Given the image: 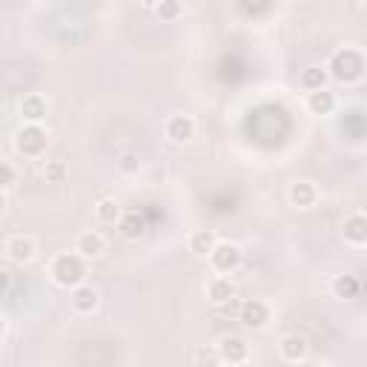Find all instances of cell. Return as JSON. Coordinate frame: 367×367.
I'll return each mask as SVG.
<instances>
[{
    "mask_svg": "<svg viewBox=\"0 0 367 367\" xmlns=\"http://www.w3.org/2000/svg\"><path fill=\"white\" fill-rule=\"evenodd\" d=\"M330 72L336 81L342 84H356L359 78L364 75V58L356 52V49H342L333 55L330 60Z\"/></svg>",
    "mask_w": 367,
    "mask_h": 367,
    "instance_id": "6da1fadb",
    "label": "cell"
},
{
    "mask_svg": "<svg viewBox=\"0 0 367 367\" xmlns=\"http://www.w3.org/2000/svg\"><path fill=\"white\" fill-rule=\"evenodd\" d=\"M52 276L60 287H78L84 281L86 270H84V261L78 255H58L55 264H52Z\"/></svg>",
    "mask_w": 367,
    "mask_h": 367,
    "instance_id": "7a4b0ae2",
    "label": "cell"
},
{
    "mask_svg": "<svg viewBox=\"0 0 367 367\" xmlns=\"http://www.w3.org/2000/svg\"><path fill=\"white\" fill-rule=\"evenodd\" d=\"M213 259V267L218 270V273H233V270H238V264H241V250H238L235 244H215V250L210 252Z\"/></svg>",
    "mask_w": 367,
    "mask_h": 367,
    "instance_id": "3957f363",
    "label": "cell"
},
{
    "mask_svg": "<svg viewBox=\"0 0 367 367\" xmlns=\"http://www.w3.org/2000/svg\"><path fill=\"white\" fill-rule=\"evenodd\" d=\"M18 150H21L23 155H40V152L46 150V132L40 130L38 123L23 126L21 135H18Z\"/></svg>",
    "mask_w": 367,
    "mask_h": 367,
    "instance_id": "277c9868",
    "label": "cell"
},
{
    "mask_svg": "<svg viewBox=\"0 0 367 367\" xmlns=\"http://www.w3.org/2000/svg\"><path fill=\"white\" fill-rule=\"evenodd\" d=\"M267 316H270V313H267V305H264V301H259V298L244 301L241 310H238V318H241L247 327H264Z\"/></svg>",
    "mask_w": 367,
    "mask_h": 367,
    "instance_id": "5b68a950",
    "label": "cell"
},
{
    "mask_svg": "<svg viewBox=\"0 0 367 367\" xmlns=\"http://www.w3.org/2000/svg\"><path fill=\"white\" fill-rule=\"evenodd\" d=\"M193 132H196V126L187 115H172L167 121V138L175 141V143H187L189 138H193Z\"/></svg>",
    "mask_w": 367,
    "mask_h": 367,
    "instance_id": "8992f818",
    "label": "cell"
},
{
    "mask_svg": "<svg viewBox=\"0 0 367 367\" xmlns=\"http://www.w3.org/2000/svg\"><path fill=\"white\" fill-rule=\"evenodd\" d=\"M72 307L78 313H92L95 307H98V290H95V287H86V284L72 287Z\"/></svg>",
    "mask_w": 367,
    "mask_h": 367,
    "instance_id": "52a82bcc",
    "label": "cell"
},
{
    "mask_svg": "<svg viewBox=\"0 0 367 367\" xmlns=\"http://www.w3.org/2000/svg\"><path fill=\"white\" fill-rule=\"evenodd\" d=\"M307 356V339L305 336H284L281 339V359L284 362H301Z\"/></svg>",
    "mask_w": 367,
    "mask_h": 367,
    "instance_id": "ba28073f",
    "label": "cell"
},
{
    "mask_svg": "<svg viewBox=\"0 0 367 367\" xmlns=\"http://www.w3.org/2000/svg\"><path fill=\"white\" fill-rule=\"evenodd\" d=\"M344 238L350 244H367V215H350L344 221Z\"/></svg>",
    "mask_w": 367,
    "mask_h": 367,
    "instance_id": "9c48e42d",
    "label": "cell"
},
{
    "mask_svg": "<svg viewBox=\"0 0 367 367\" xmlns=\"http://www.w3.org/2000/svg\"><path fill=\"white\" fill-rule=\"evenodd\" d=\"M6 252H9L12 261H29L32 255H35V241H32V238H23V235H14L6 244Z\"/></svg>",
    "mask_w": 367,
    "mask_h": 367,
    "instance_id": "30bf717a",
    "label": "cell"
},
{
    "mask_svg": "<svg viewBox=\"0 0 367 367\" xmlns=\"http://www.w3.org/2000/svg\"><path fill=\"white\" fill-rule=\"evenodd\" d=\"M218 356L224 359V362H233V364H238V362H244V359H247V344H244L241 339L230 336V339H224V342H221V347H218Z\"/></svg>",
    "mask_w": 367,
    "mask_h": 367,
    "instance_id": "8fae6325",
    "label": "cell"
},
{
    "mask_svg": "<svg viewBox=\"0 0 367 367\" xmlns=\"http://www.w3.org/2000/svg\"><path fill=\"white\" fill-rule=\"evenodd\" d=\"M21 115L29 123H38L46 115V101L40 98V95H26V98L21 101Z\"/></svg>",
    "mask_w": 367,
    "mask_h": 367,
    "instance_id": "7c38bea8",
    "label": "cell"
},
{
    "mask_svg": "<svg viewBox=\"0 0 367 367\" xmlns=\"http://www.w3.org/2000/svg\"><path fill=\"white\" fill-rule=\"evenodd\" d=\"M78 252H81L84 259H98L104 252V238L98 233H84L78 238Z\"/></svg>",
    "mask_w": 367,
    "mask_h": 367,
    "instance_id": "4fadbf2b",
    "label": "cell"
},
{
    "mask_svg": "<svg viewBox=\"0 0 367 367\" xmlns=\"http://www.w3.org/2000/svg\"><path fill=\"white\" fill-rule=\"evenodd\" d=\"M290 201H293L296 206H301V210H307V206H313V201H316V187L307 184V181L293 184V187H290Z\"/></svg>",
    "mask_w": 367,
    "mask_h": 367,
    "instance_id": "5bb4252c",
    "label": "cell"
},
{
    "mask_svg": "<svg viewBox=\"0 0 367 367\" xmlns=\"http://www.w3.org/2000/svg\"><path fill=\"white\" fill-rule=\"evenodd\" d=\"M307 106H310V113H316V115H327L330 109L336 106V98H333V92L316 89V92H310V98H307Z\"/></svg>",
    "mask_w": 367,
    "mask_h": 367,
    "instance_id": "9a60e30c",
    "label": "cell"
},
{
    "mask_svg": "<svg viewBox=\"0 0 367 367\" xmlns=\"http://www.w3.org/2000/svg\"><path fill=\"white\" fill-rule=\"evenodd\" d=\"M210 298L215 305H227L230 298H235V287L230 284V279H215L210 284Z\"/></svg>",
    "mask_w": 367,
    "mask_h": 367,
    "instance_id": "2e32d148",
    "label": "cell"
},
{
    "mask_svg": "<svg viewBox=\"0 0 367 367\" xmlns=\"http://www.w3.org/2000/svg\"><path fill=\"white\" fill-rule=\"evenodd\" d=\"M189 250H193L196 255H206L215 250V235L210 230H198L193 238H189Z\"/></svg>",
    "mask_w": 367,
    "mask_h": 367,
    "instance_id": "e0dca14e",
    "label": "cell"
},
{
    "mask_svg": "<svg viewBox=\"0 0 367 367\" xmlns=\"http://www.w3.org/2000/svg\"><path fill=\"white\" fill-rule=\"evenodd\" d=\"M121 235L123 238H130V241H135V238L143 235V221L138 213H130V215H123L121 218Z\"/></svg>",
    "mask_w": 367,
    "mask_h": 367,
    "instance_id": "ac0fdd59",
    "label": "cell"
},
{
    "mask_svg": "<svg viewBox=\"0 0 367 367\" xmlns=\"http://www.w3.org/2000/svg\"><path fill=\"white\" fill-rule=\"evenodd\" d=\"M333 290H336L339 298H356L359 290H362V284H359L353 276H339L336 284H333Z\"/></svg>",
    "mask_w": 367,
    "mask_h": 367,
    "instance_id": "d6986e66",
    "label": "cell"
},
{
    "mask_svg": "<svg viewBox=\"0 0 367 367\" xmlns=\"http://www.w3.org/2000/svg\"><path fill=\"white\" fill-rule=\"evenodd\" d=\"M301 86L316 92V89H324V69H307L301 75Z\"/></svg>",
    "mask_w": 367,
    "mask_h": 367,
    "instance_id": "ffe728a7",
    "label": "cell"
},
{
    "mask_svg": "<svg viewBox=\"0 0 367 367\" xmlns=\"http://www.w3.org/2000/svg\"><path fill=\"white\" fill-rule=\"evenodd\" d=\"M155 12H158V18L161 21H175L181 14V3L178 0H161V3L155 6Z\"/></svg>",
    "mask_w": 367,
    "mask_h": 367,
    "instance_id": "44dd1931",
    "label": "cell"
},
{
    "mask_svg": "<svg viewBox=\"0 0 367 367\" xmlns=\"http://www.w3.org/2000/svg\"><path fill=\"white\" fill-rule=\"evenodd\" d=\"M118 215H121V210H118V204L115 201H101L98 204V218L104 221V224H115V221H118Z\"/></svg>",
    "mask_w": 367,
    "mask_h": 367,
    "instance_id": "7402d4cb",
    "label": "cell"
},
{
    "mask_svg": "<svg viewBox=\"0 0 367 367\" xmlns=\"http://www.w3.org/2000/svg\"><path fill=\"white\" fill-rule=\"evenodd\" d=\"M63 175H67V169H63V164H46V181H60Z\"/></svg>",
    "mask_w": 367,
    "mask_h": 367,
    "instance_id": "603a6c76",
    "label": "cell"
},
{
    "mask_svg": "<svg viewBox=\"0 0 367 367\" xmlns=\"http://www.w3.org/2000/svg\"><path fill=\"white\" fill-rule=\"evenodd\" d=\"M121 169H123V172L138 169V158H135V155H123V158H121Z\"/></svg>",
    "mask_w": 367,
    "mask_h": 367,
    "instance_id": "cb8c5ba5",
    "label": "cell"
},
{
    "mask_svg": "<svg viewBox=\"0 0 367 367\" xmlns=\"http://www.w3.org/2000/svg\"><path fill=\"white\" fill-rule=\"evenodd\" d=\"M12 181H14V169H12V164L6 161V164H3V187L9 189V187H12Z\"/></svg>",
    "mask_w": 367,
    "mask_h": 367,
    "instance_id": "d4e9b609",
    "label": "cell"
},
{
    "mask_svg": "<svg viewBox=\"0 0 367 367\" xmlns=\"http://www.w3.org/2000/svg\"><path fill=\"white\" fill-rule=\"evenodd\" d=\"M218 359H221V356H210L206 350H201V353H198V362H213V364H215Z\"/></svg>",
    "mask_w": 367,
    "mask_h": 367,
    "instance_id": "484cf974",
    "label": "cell"
},
{
    "mask_svg": "<svg viewBox=\"0 0 367 367\" xmlns=\"http://www.w3.org/2000/svg\"><path fill=\"white\" fill-rule=\"evenodd\" d=\"M141 3H143V6H158L161 0H141Z\"/></svg>",
    "mask_w": 367,
    "mask_h": 367,
    "instance_id": "4316f807",
    "label": "cell"
},
{
    "mask_svg": "<svg viewBox=\"0 0 367 367\" xmlns=\"http://www.w3.org/2000/svg\"><path fill=\"white\" fill-rule=\"evenodd\" d=\"M362 287H364V293H367V281H364V284H362Z\"/></svg>",
    "mask_w": 367,
    "mask_h": 367,
    "instance_id": "83f0119b",
    "label": "cell"
}]
</instances>
